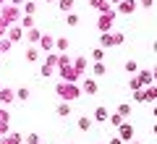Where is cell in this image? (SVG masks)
Listing matches in <instances>:
<instances>
[{"instance_id":"6da1fadb","label":"cell","mask_w":157,"mask_h":144,"mask_svg":"<svg viewBox=\"0 0 157 144\" xmlns=\"http://www.w3.org/2000/svg\"><path fill=\"white\" fill-rule=\"evenodd\" d=\"M58 94H60L63 100H76L78 94V87H73V84H58Z\"/></svg>"},{"instance_id":"7a4b0ae2","label":"cell","mask_w":157,"mask_h":144,"mask_svg":"<svg viewBox=\"0 0 157 144\" xmlns=\"http://www.w3.org/2000/svg\"><path fill=\"white\" fill-rule=\"evenodd\" d=\"M118 128H121V131H118V139H128V142H134V139H131V136H134V126H131V123H121Z\"/></svg>"},{"instance_id":"3957f363","label":"cell","mask_w":157,"mask_h":144,"mask_svg":"<svg viewBox=\"0 0 157 144\" xmlns=\"http://www.w3.org/2000/svg\"><path fill=\"white\" fill-rule=\"evenodd\" d=\"M18 18V8L16 6H6L3 8V21H16Z\"/></svg>"},{"instance_id":"277c9868","label":"cell","mask_w":157,"mask_h":144,"mask_svg":"<svg viewBox=\"0 0 157 144\" xmlns=\"http://www.w3.org/2000/svg\"><path fill=\"white\" fill-rule=\"evenodd\" d=\"M13 97H16V94H13L11 89H0V105H11Z\"/></svg>"},{"instance_id":"5b68a950","label":"cell","mask_w":157,"mask_h":144,"mask_svg":"<svg viewBox=\"0 0 157 144\" xmlns=\"http://www.w3.org/2000/svg\"><path fill=\"white\" fill-rule=\"evenodd\" d=\"M134 8H136L134 0H123V3H121V13H134Z\"/></svg>"},{"instance_id":"8992f818","label":"cell","mask_w":157,"mask_h":144,"mask_svg":"<svg viewBox=\"0 0 157 144\" xmlns=\"http://www.w3.org/2000/svg\"><path fill=\"white\" fill-rule=\"evenodd\" d=\"M26 60L29 63H37L39 60V50H37V47H29V50H26Z\"/></svg>"},{"instance_id":"52a82bcc","label":"cell","mask_w":157,"mask_h":144,"mask_svg":"<svg viewBox=\"0 0 157 144\" xmlns=\"http://www.w3.org/2000/svg\"><path fill=\"white\" fill-rule=\"evenodd\" d=\"M84 92L86 94H94L97 92V81H94V79H86V81H84Z\"/></svg>"},{"instance_id":"ba28073f","label":"cell","mask_w":157,"mask_h":144,"mask_svg":"<svg viewBox=\"0 0 157 144\" xmlns=\"http://www.w3.org/2000/svg\"><path fill=\"white\" fill-rule=\"evenodd\" d=\"M136 81H139V87H141V84H152V71H141Z\"/></svg>"},{"instance_id":"9c48e42d","label":"cell","mask_w":157,"mask_h":144,"mask_svg":"<svg viewBox=\"0 0 157 144\" xmlns=\"http://www.w3.org/2000/svg\"><path fill=\"white\" fill-rule=\"evenodd\" d=\"M78 128H81V131H89V128H92V118L81 115V118H78Z\"/></svg>"},{"instance_id":"30bf717a","label":"cell","mask_w":157,"mask_h":144,"mask_svg":"<svg viewBox=\"0 0 157 144\" xmlns=\"http://www.w3.org/2000/svg\"><path fill=\"white\" fill-rule=\"evenodd\" d=\"M26 39H29V42H39V39H42L39 29H29V32H26Z\"/></svg>"},{"instance_id":"8fae6325","label":"cell","mask_w":157,"mask_h":144,"mask_svg":"<svg viewBox=\"0 0 157 144\" xmlns=\"http://www.w3.org/2000/svg\"><path fill=\"white\" fill-rule=\"evenodd\" d=\"M39 42H42V50H50L52 45H55V39H52V37H50V34H45V37L39 39Z\"/></svg>"},{"instance_id":"7c38bea8","label":"cell","mask_w":157,"mask_h":144,"mask_svg":"<svg viewBox=\"0 0 157 144\" xmlns=\"http://www.w3.org/2000/svg\"><path fill=\"white\" fill-rule=\"evenodd\" d=\"M94 121H107V110L105 107H97L94 110Z\"/></svg>"},{"instance_id":"4fadbf2b","label":"cell","mask_w":157,"mask_h":144,"mask_svg":"<svg viewBox=\"0 0 157 144\" xmlns=\"http://www.w3.org/2000/svg\"><path fill=\"white\" fill-rule=\"evenodd\" d=\"M21 26L26 29V32H29V29H34V18H32V16H24V18H21Z\"/></svg>"},{"instance_id":"5bb4252c","label":"cell","mask_w":157,"mask_h":144,"mask_svg":"<svg viewBox=\"0 0 157 144\" xmlns=\"http://www.w3.org/2000/svg\"><path fill=\"white\" fill-rule=\"evenodd\" d=\"M16 97H18V100H29V97H32V92H29L26 87H21V89L16 92Z\"/></svg>"},{"instance_id":"9a60e30c","label":"cell","mask_w":157,"mask_h":144,"mask_svg":"<svg viewBox=\"0 0 157 144\" xmlns=\"http://www.w3.org/2000/svg\"><path fill=\"white\" fill-rule=\"evenodd\" d=\"M58 115H71V105H66V102H63V105H58Z\"/></svg>"},{"instance_id":"2e32d148","label":"cell","mask_w":157,"mask_h":144,"mask_svg":"<svg viewBox=\"0 0 157 144\" xmlns=\"http://www.w3.org/2000/svg\"><path fill=\"white\" fill-rule=\"evenodd\" d=\"M118 115H121V118L131 115V105H128V102H126V105H121V107H118Z\"/></svg>"},{"instance_id":"e0dca14e","label":"cell","mask_w":157,"mask_h":144,"mask_svg":"<svg viewBox=\"0 0 157 144\" xmlns=\"http://www.w3.org/2000/svg\"><path fill=\"white\" fill-rule=\"evenodd\" d=\"M144 97H147V102H149V100H157V87L147 89V92H144Z\"/></svg>"},{"instance_id":"ac0fdd59","label":"cell","mask_w":157,"mask_h":144,"mask_svg":"<svg viewBox=\"0 0 157 144\" xmlns=\"http://www.w3.org/2000/svg\"><path fill=\"white\" fill-rule=\"evenodd\" d=\"M66 24H68V26H76V24H78V16H76V13H68V16H66Z\"/></svg>"},{"instance_id":"d6986e66","label":"cell","mask_w":157,"mask_h":144,"mask_svg":"<svg viewBox=\"0 0 157 144\" xmlns=\"http://www.w3.org/2000/svg\"><path fill=\"white\" fill-rule=\"evenodd\" d=\"M8 39H11V42H13V39H21V29L13 26V29H11V34H8Z\"/></svg>"},{"instance_id":"ffe728a7","label":"cell","mask_w":157,"mask_h":144,"mask_svg":"<svg viewBox=\"0 0 157 144\" xmlns=\"http://www.w3.org/2000/svg\"><path fill=\"white\" fill-rule=\"evenodd\" d=\"M89 6H94V8H102V11H110V8L105 6V0H89Z\"/></svg>"},{"instance_id":"44dd1931","label":"cell","mask_w":157,"mask_h":144,"mask_svg":"<svg viewBox=\"0 0 157 144\" xmlns=\"http://www.w3.org/2000/svg\"><path fill=\"white\" fill-rule=\"evenodd\" d=\"M24 11H26V16H34V11H37V6H34L32 0H29L26 6H24Z\"/></svg>"},{"instance_id":"7402d4cb","label":"cell","mask_w":157,"mask_h":144,"mask_svg":"<svg viewBox=\"0 0 157 144\" xmlns=\"http://www.w3.org/2000/svg\"><path fill=\"white\" fill-rule=\"evenodd\" d=\"M102 45H115V34H102Z\"/></svg>"},{"instance_id":"603a6c76","label":"cell","mask_w":157,"mask_h":144,"mask_svg":"<svg viewBox=\"0 0 157 144\" xmlns=\"http://www.w3.org/2000/svg\"><path fill=\"white\" fill-rule=\"evenodd\" d=\"M110 123H113V126H121V123H123V118L118 115V113H113V115H110Z\"/></svg>"},{"instance_id":"cb8c5ba5","label":"cell","mask_w":157,"mask_h":144,"mask_svg":"<svg viewBox=\"0 0 157 144\" xmlns=\"http://www.w3.org/2000/svg\"><path fill=\"white\" fill-rule=\"evenodd\" d=\"M60 8H63V11H71V8H73V0H60Z\"/></svg>"},{"instance_id":"d4e9b609","label":"cell","mask_w":157,"mask_h":144,"mask_svg":"<svg viewBox=\"0 0 157 144\" xmlns=\"http://www.w3.org/2000/svg\"><path fill=\"white\" fill-rule=\"evenodd\" d=\"M92 58H94V60H97V63H100V60H102V58H105V53H102V50H100V47H97V50H94V53H92Z\"/></svg>"},{"instance_id":"484cf974","label":"cell","mask_w":157,"mask_h":144,"mask_svg":"<svg viewBox=\"0 0 157 144\" xmlns=\"http://www.w3.org/2000/svg\"><path fill=\"white\" fill-rule=\"evenodd\" d=\"M126 71L134 73V71H136V60H126Z\"/></svg>"},{"instance_id":"4316f807","label":"cell","mask_w":157,"mask_h":144,"mask_svg":"<svg viewBox=\"0 0 157 144\" xmlns=\"http://www.w3.org/2000/svg\"><path fill=\"white\" fill-rule=\"evenodd\" d=\"M26 144H39V136H37V134H29V136H26Z\"/></svg>"},{"instance_id":"83f0119b","label":"cell","mask_w":157,"mask_h":144,"mask_svg":"<svg viewBox=\"0 0 157 144\" xmlns=\"http://www.w3.org/2000/svg\"><path fill=\"white\" fill-rule=\"evenodd\" d=\"M94 73H97V76H102V73H105V66H102V63H94Z\"/></svg>"},{"instance_id":"f1b7e54d","label":"cell","mask_w":157,"mask_h":144,"mask_svg":"<svg viewBox=\"0 0 157 144\" xmlns=\"http://www.w3.org/2000/svg\"><path fill=\"white\" fill-rule=\"evenodd\" d=\"M68 47V39H58V50H66Z\"/></svg>"},{"instance_id":"f546056e","label":"cell","mask_w":157,"mask_h":144,"mask_svg":"<svg viewBox=\"0 0 157 144\" xmlns=\"http://www.w3.org/2000/svg\"><path fill=\"white\" fill-rule=\"evenodd\" d=\"M107 144H123V139H118V136H113V139H110V142H107Z\"/></svg>"},{"instance_id":"4dcf8cb0","label":"cell","mask_w":157,"mask_h":144,"mask_svg":"<svg viewBox=\"0 0 157 144\" xmlns=\"http://www.w3.org/2000/svg\"><path fill=\"white\" fill-rule=\"evenodd\" d=\"M152 79H157V66H155V68H152Z\"/></svg>"},{"instance_id":"1f68e13d","label":"cell","mask_w":157,"mask_h":144,"mask_svg":"<svg viewBox=\"0 0 157 144\" xmlns=\"http://www.w3.org/2000/svg\"><path fill=\"white\" fill-rule=\"evenodd\" d=\"M152 50H155V53H157V39H155V45H152Z\"/></svg>"},{"instance_id":"d6a6232c","label":"cell","mask_w":157,"mask_h":144,"mask_svg":"<svg viewBox=\"0 0 157 144\" xmlns=\"http://www.w3.org/2000/svg\"><path fill=\"white\" fill-rule=\"evenodd\" d=\"M152 131H155V136H157V123H155V126H152Z\"/></svg>"},{"instance_id":"836d02e7","label":"cell","mask_w":157,"mask_h":144,"mask_svg":"<svg viewBox=\"0 0 157 144\" xmlns=\"http://www.w3.org/2000/svg\"><path fill=\"white\" fill-rule=\"evenodd\" d=\"M128 144H141V142H128Z\"/></svg>"},{"instance_id":"e575fe53","label":"cell","mask_w":157,"mask_h":144,"mask_svg":"<svg viewBox=\"0 0 157 144\" xmlns=\"http://www.w3.org/2000/svg\"><path fill=\"white\" fill-rule=\"evenodd\" d=\"M3 131H6V128H3V126H0V134H3Z\"/></svg>"},{"instance_id":"d590c367","label":"cell","mask_w":157,"mask_h":144,"mask_svg":"<svg viewBox=\"0 0 157 144\" xmlns=\"http://www.w3.org/2000/svg\"><path fill=\"white\" fill-rule=\"evenodd\" d=\"M155 115H157V105H155Z\"/></svg>"},{"instance_id":"8d00e7d4","label":"cell","mask_w":157,"mask_h":144,"mask_svg":"<svg viewBox=\"0 0 157 144\" xmlns=\"http://www.w3.org/2000/svg\"><path fill=\"white\" fill-rule=\"evenodd\" d=\"M47 3H52V0H47Z\"/></svg>"},{"instance_id":"74e56055","label":"cell","mask_w":157,"mask_h":144,"mask_svg":"<svg viewBox=\"0 0 157 144\" xmlns=\"http://www.w3.org/2000/svg\"><path fill=\"white\" fill-rule=\"evenodd\" d=\"M16 3H21V0H16Z\"/></svg>"}]
</instances>
